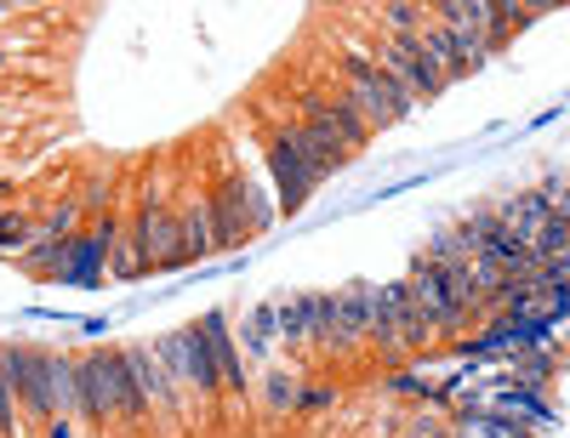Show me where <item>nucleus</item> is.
Instances as JSON below:
<instances>
[{"mask_svg":"<svg viewBox=\"0 0 570 438\" xmlns=\"http://www.w3.org/2000/svg\"><path fill=\"white\" fill-rule=\"evenodd\" d=\"M75 376H80V405H86L91 427H142L149 421L120 354H86V359H75Z\"/></svg>","mask_w":570,"mask_h":438,"instance_id":"nucleus-1","label":"nucleus"},{"mask_svg":"<svg viewBox=\"0 0 570 438\" xmlns=\"http://www.w3.org/2000/svg\"><path fill=\"white\" fill-rule=\"evenodd\" d=\"M343 97L360 109V120L365 126H394V120H405L411 115V103L389 86V74L376 69V58L365 52L360 40H348V63H343Z\"/></svg>","mask_w":570,"mask_h":438,"instance_id":"nucleus-2","label":"nucleus"},{"mask_svg":"<svg viewBox=\"0 0 570 438\" xmlns=\"http://www.w3.org/2000/svg\"><path fill=\"white\" fill-rule=\"evenodd\" d=\"M160 365L171 370V381L183 387L188 399H195V410H206L223 387H217V365H212V348L200 330H183V336H166L160 342Z\"/></svg>","mask_w":570,"mask_h":438,"instance_id":"nucleus-3","label":"nucleus"},{"mask_svg":"<svg viewBox=\"0 0 570 438\" xmlns=\"http://www.w3.org/2000/svg\"><path fill=\"white\" fill-rule=\"evenodd\" d=\"M376 69H383L389 74V86L405 97V103L416 109V103H428V97H434L445 80L434 74V63H428L422 58V46H416V34H400V40H383V46H376Z\"/></svg>","mask_w":570,"mask_h":438,"instance_id":"nucleus-4","label":"nucleus"},{"mask_svg":"<svg viewBox=\"0 0 570 438\" xmlns=\"http://www.w3.org/2000/svg\"><path fill=\"white\" fill-rule=\"evenodd\" d=\"M371 336H376L389 354H416L434 330H428V319L416 313V302H411L405 285H376V325H371Z\"/></svg>","mask_w":570,"mask_h":438,"instance_id":"nucleus-5","label":"nucleus"},{"mask_svg":"<svg viewBox=\"0 0 570 438\" xmlns=\"http://www.w3.org/2000/svg\"><path fill=\"white\" fill-rule=\"evenodd\" d=\"M131 246L142 251V262L149 268H171L183 262V239H177V211L160 206V188L142 193V206L131 217Z\"/></svg>","mask_w":570,"mask_h":438,"instance_id":"nucleus-6","label":"nucleus"},{"mask_svg":"<svg viewBox=\"0 0 570 438\" xmlns=\"http://www.w3.org/2000/svg\"><path fill=\"white\" fill-rule=\"evenodd\" d=\"M0 359H7V376L18 387V410L46 427L52 421V354H23V348H0Z\"/></svg>","mask_w":570,"mask_h":438,"instance_id":"nucleus-7","label":"nucleus"},{"mask_svg":"<svg viewBox=\"0 0 570 438\" xmlns=\"http://www.w3.org/2000/svg\"><path fill=\"white\" fill-rule=\"evenodd\" d=\"M268 166H274V177H279V193H285V211H297L308 193H314V182L325 177L314 160H308V149H303V131L297 126H285L274 142H268Z\"/></svg>","mask_w":570,"mask_h":438,"instance_id":"nucleus-8","label":"nucleus"},{"mask_svg":"<svg viewBox=\"0 0 570 438\" xmlns=\"http://www.w3.org/2000/svg\"><path fill=\"white\" fill-rule=\"evenodd\" d=\"M212 200V228H217V251L223 246H240V239L257 228L252 217H246V206H252V188L240 182V177H223V188L217 193H206Z\"/></svg>","mask_w":570,"mask_h":438,"instance_id":"nucleus-9","label":"nucleus"},{"mask_svg":"<svg viewBox=\"0 0 570 438\" xmlns=\"http://www.w3.org/2000/svg\"><path fill=\"white\" fill-rule=\"evenodd\" d=\"M200 336H206V348H212V365H217V387L240 405L246 399V365H240V348H234V330H228V319L223 313H212L206 325H200Z\"/></svg>","mask_w":570,"mask_h":438,"instance_id":"nucleus-10","label":"nucleus"},{"mask_svg":"<svg viewBox=\"0 0 570 438\" xmlns=\"http://www.w3.org/2000/svg\"><path fill=\"white\" fill-rule=\"evenodd\" d=\"M497 217H502V228H508V239L513 246H537V233L553 222V200L548 193H513V200H502V206H491Z\"/></svg>","mask_w":570,"mask_h":438,"instance_id":"nucleus-11","label":"nucleus"},{"mask_svg":"<svg viewBox=\"0 0 570 438\" xmlns=\"http://www.w3.org/2000/svg\"><path fill=\"white\" fill-rule=\"evenodd\" d=\"M109 257H115V222H104L98 233H86V239H69V251H63V268H58V279H69V285H86V279H98V273L109 268Z\"/></svg>","mask_w":570,"mask_h":438,"instance_id":"nucleus-12","label":"nucleus"},{"mask_svg":"<svg viewBox=\"0 0 570 438\" xmlns=\"http://www.w3.org/2000/svg\"><path fill=\"white\" fill-rule=\"evenodd\" d=\"M177 239H183V262L217 251V228H212V200H206V193H188V200H183V211H177Z\"/></svg>","mask_w":570,"mask_h":438,"instance_id":"nucleus-13","label":"nucleus"},{"mask_svg":"<svg viewBox=\"0 0 570 438\" xmlns=\"http://www.w3.org/2000/svg\"><path fill=\"white\" fill-rule=\"evenodd\" d=\"M416 46H422V58L434 63V74H440V80H456V74H468V63H462V52H456L451 29H445L434 12H422V23H416Z\"/></svg>","mask_w":570,"mask_h":438,"instance_id":"nucleus-14","label":"nucleus"},{"mask_svg":"<svg viewBox=\"0 0 570 438\" xmlns=\"http://www.w3.org/2000/svg\"><path fill=\"white\" fill-rule=\"evenodd\" d=\"M274 330L285 348H314V325H308V297H285L274 302Z\"/></svg>","mask_w":570,"mask_h":438,"instance_id":"nucleus-15","label":"nucleus"},{"mask_svg":"<svg viewBox=\"0 0 570 438\" xmlns=\"http://www.w3.org/2000/svg\"><path fill=\"white\" fill-rule=\"evenodd\" d=\"M451 438H531V427L508 421V416H462V427Z\"/></svg>","mask_w":570,"mask_h":438,"instance_id":"nucleus-16","label":"nucleus"},{"mask_svg":"<svg viewBox=\"0 0 570 438\" xmlns=\"http://www.w3.org/2000/svg\"><path fill=\"white\" fill-rule=\"evenodd\" d=\"M337 297H331V290H325V297H308V325H314V348H331V342H337Z\"/></svg>","mask_w":570,"mask_h":438,"instance_id":"nucleus-17","label":"nucleus"},{"mask_svg":"<svg viewBox=\"0 0 570 438\" xmlns=\"http://www.w3.org/2000/svg\"><path fill=\"white\" fill-rule=\"evenodd\" d=\"M0 438H23V421H18V387L7 376V359H0Z\"/></svg>","mask_w":570,"mask_h":438,"instance_id":"nucleus-18","label":"nucleus"},{"mask_svg":"<svg viewBox=\"0 0 570 438\" xmlns=\"http://www.w3.org/2000/svg\"><path fill=\"white\" fill-rule=\"evenodd\" d=\"M274 342H279V330H274V302H268V308H257L246 319V348L252 354H274Z\"/></svg>","mask_w":570,"mask_h":438,"instance_id":"nucleus-19","label":"nucleus"},{"mask_svg":"<svg viewBox=\"0 0 570 438\" xmlns=\"http://www.w3.org/2000/svg\"><path fill=\"white\" fill-rule=\"evenodd\" d=\"M263 387H268L263 399H268V410H274V416H279V410H297V405H303V394H297V381H292V376H268Z\"/></svg>","mask_w":570,"mask_h":438,"instance_id":"nucleus-20","label":"nucleus"},{"mask_svg":"<svg viewBox=\"0 0 570 438\" xmlns=\"http://www.w3.org/2000/svg\"><path fill=\"white\" fill-rule=\"evenodd\" d=\"M142 268H149V262H142V251L131 246V233H126L120 246H115V257H109V273H115V279H137Z\"/></svg>","mask_w":570,"mask_h":438,"instance_id":"nucleus-21","label":"nucleus"},{"mask_svg":"<svg viewBox=\"0 0 570 438\" xmlns=\"http://www.w3.org/2000/svg\"><path fill=\"white\" fill-rule=\"evenodd\" d=\"M548 370H553V365H548V354H513V376L525 381V387H542V381H548Z\"/></svg>","mask_w":570,"mask_h":438,"instance_id":"nucleus-22","label":"nucleus"},{"mask_svg":"<svg viewBox=\"0 0 570 438\" xmlns=\"http://www.w3.org/2000/svg\"><path fill=\"white\" fill-rule=\"evenodd\" d=\"M23 233V222L18 217H7V211H0V246H7V239H18Z\"/></svg>","mask_w":570,"mask_h":438,"instance_id":"nucleus-23","label":"nucleus"}]
</instances>
